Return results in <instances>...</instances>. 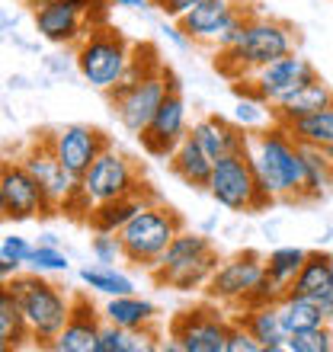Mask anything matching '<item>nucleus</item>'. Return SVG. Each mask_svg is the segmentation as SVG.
I'll return each instance as SVG.
<instances>
[{
  "label": "nucleus",
  "mask_w": 333,
  "mask_h": 352,
  "mask_svg": "<svg viewBox=\"0 0 333 352\" xmlns=\"http://www.w3.org/2000/svg\"><path fill=\"white\" fill-rule=\"evenodd\" d=\"M247 157L263 192L272 195L276 202H301V189H305V148L288 135L286 125L269 122L266 129L250 131Z\"/></svg>",
  "instance_id": "f257e3e1"
},
{
  "label": "nucleus",
  "mask_w": 333,
  "mask_h": 352,
  "mask_svg": "<svg viewBox=\"0 0 333 352\" xmlns=\"http://www.w3.org/2000/svg\"><path fill=\"white\" fill-rule=\"evenodd\" d=\"M295 45H298V36L292 23L276 16H263V13L253 10L244 19L241 36L234 38L228 48H215V71L224 80L237 84V80L250 77L253 71H259L263 65L295 52Z\"/></svg>",
  "instance_id": "f03ea898"
},
{
  "label": "nucleus",
  "mask_w": 333,
  "mask_h": 352,
  "mask_svg": "<svg viewBox=\"0 0 333 352\" xmlns=\"http://www.w3.org/2000/svg\"><path fill=\"white\" fill-rule=\"evenodd\" d=\"M7 285L19 298V307H23V317H26L29 327V340L48 349L55 343V336L65 330L74 298L67 295L61 285L48 282L45 272H36V269H29V272L19 269Z\"/></svg>",
  "instance_id": "7ed1b4c3"
},
{
  "label": "nucleus",
  "mask_w": 333,
  "mask_h": 352,
  "mask_svg": "<svg viewBox=\"0 0 333 352\" xmlns=\"http://www.w3.org/2000/svg\"><path fill=\"white\" fill-rule=\"evenodd\" d=\"M222 256L215 250V243L208 234H195V231H180L170 241L160 260L154 263L148 276L154 278V285L160 288H173V292H202L205 282L212 278V272L218 269Z\"/></svg>",
  "instance_id": "20e7f679"
},
{
  "label": "nucleus",
  "mask_w": 333,
  "mask_h": 352,
  "mask_svg": "<svg viewBox=\"0 0 333 352\" xmlns=\"http://www.w3.org/2000/svg\"><path fill=\"white\" fill-rule=\"evenodd\" d=\"M131 52H135V42H131L122 29L112 26H93L87 36L77 42V74L93 87V90L109 93L112 87H119L131 71Z\"/></svg>",
  "instance_id": "39448f33"
},
{
  "label": "nucleus",
  "mask_w": 333,
  "mask_h": 352,
  "mask_svg": "<svg viewBox=\"0 0 333 352\" xmlns=\"http://www.w3.org/2000/svg\"><path fill=\"white\" fill-rule=\"evenodd\" d=\"M183 228H186V221L176 208L158 202V199L148 202L141 212H135V218L119 231L122 247H125V263L151 272L154 263L160 260V253L170 247V241H173Z\"/></svg>",
  "instance_id": "423d86ee"
},
{
  "label": "nucleus",
  "mask_w": 333,
  "mask_h": 352,
  "mask_svg": "<svg viewBox=\"0 0 333 352\" xmlns=\"http://www.w3.org/2000/svg\"><path fill=\"white\" fill-rule=\"evenodd\" d=\"M205 192L212 195L222 208H228V212H263V208H269V205L276 202L272 195H266L259 189L247 151L215 160Z\"/></svg>",
  "instance_id": "0eeeda50"
},
{
  "label": "nucleus",
  "mask_w": 333,
  "mask_h": 352,
  "mask_svg": "<svg viewBox=\"0 0 333 352\" xmlns=\"http://www.w3.org/2000/svg\"><path fill=\"white\" fill-rule=\"evenodd\" d=\"M231 317H224L218 305L205 301L199 307H186L170 320V343L160 349L176 352H224L228 349Z\"/></svg>",
  "instance_id": "6e6552de"
},
{
  "label": "nucleus",
  "mask_w": 333,
  "mask_h": 352,
  "mask_svg": "<svg viewBox=\"0 0 333 352\" xmlns=\"http://www.w3.org/2000/svg\"><path fill=\"white\" fill-rule=\"evenodd\" d=\"M253 10L244 0H202L199 7H193L183 19H176L183 32L193 38V45H212V48H228L234 38L241 36L244 19Z\"/></svg>",
  "instance_id": "1a4fd4ad"
},
{
  "label": "nucleus",
  "mask_w": 333,
  "mask_h": 352,
  "mask_svg": "<svg viewBox=\"0 0 333 352\" xmlns=\"http://www.w3.org/2000/svg\"><path fill=\"white\" fill-rule=\"evenodd\" d=\"M83 192L90 195V202H109V199H125V195H154L148 183L141 179L138 167L129 154H122L109 144L100 157L90 164V170L80 176Z\"/></svg>",
  "instance_id": "9d476101"
},
{
  "label": "nucleus",
  "mask_w": 333,
  "mask_h": 352,
  "mask_svg": "<svg viewBox=\"0 0 333 352\" xmlns=\"http://www.w3.org/2000/svg\"><path fill=\"white\" fill-rule=\"evenodd\" d=\"M314 77L321 74L314 71V65L308 58H301L298 52H288V55L269 61V65H263L259 71H253L250 77H244V80H237L231 87L237 96H253V100H263L266 106H272V102H279L282 96H288L292 90H298L301 84L314 80Z\"/></svg>",
  "instance_id": "9b49d317"
},
{
  "label": "nucleus",
  "mask_w": 333,
  "mask_h": 352,
  "mask_svg": "<svg viewBox=\"0 0 333 352\" xmlns=\"http://www.w3.org/2000/svg\"><path fill=\"white\" fill-rule=\"evenodd\" d=\"M266 272V256H259L257 250H241L218 263V269L212 272V278L205 282L202 295L205 301H212L218 307H237L247 301V295L253 292L259 278Z\"/></svg>",
  "instance_id": "f8f14e48"
},
{
  "label": "nucleus",
  "mask_w": 333,
  "mask_h": 352,
  "mask_svg": "<svg viewBox=\"0 0 333 352\" xmlns=\"http://www.w3.org/2000/svg\"><path fill=\"white\" fill-rule=\"evenodd\" d=\"M23 167L39 179V186L45 189V199H48V208L52 214L55 212H65V205L71 202V195L80 189V176H74L71 170L55 157V151H52V141L45 138H36L23 151Z\"/></svg>",
  "instance_id": "ddd939ff"
},
{
  "label": "nucleus",
  "mask_w": 333,
  "mask_h": 352,
  "mask_svg": "<svg viewBox=\"0 0 333 352\" xmlns=\"http://www.w3.org/2000/svg\"><path fill=\"white\" fill-rule=\"evenodd\" d=\"M189 135V112H186V100L180 84L170 87V93L164 96V102L158 106V112L151 116V122L141 131V148L154 154V157H170L176 151V144Z\"/></svg>",
  "instance_id": "4468645a"
},
{
  "label": "nucleus",
  "mask_w": 333,
  "mask_h": 352,
  "mask_svg": "<svg viewBox=\"0 0 333 352\" xmlns=\"http://www.w3.org/2000/svg\"><path fill=\"white\" fill-rule=\"evenodd\" d=\"M0 183H3L7 221H32V218L52 214L45 189L23 167V160H0Z\"/></svg>",
  "instance_id": "2eb2a0df"
},
{
  "label": "nucleus",
  "mask_w": 333,
  "mask_h": 352,
  "mask_svg": "<svg viewBox=\"0 0 333 352\" xmlns=\"http://www.w3.org/2000/svg\"><path fill=\"white\" fill-rule=\"evenodd\" d=\"M48 141H52L55 157L74 176L87 173L93 160L109 148V138H106L100 129H90V125H65V129H58L55 135H48Z\"/></svg>",
  "instance_id": "dca6fc26"
},
{
  "label": "nucleus",
  "mask_w": 333,
  "mask_h": 352,
  "mask_svg": "<svg viewBox=\"0 0 333 352\" xmlns=\"http://www.w3.org/2000/svg\"><path fill=\"white\" fill-rule=\"evenodd\" d=\"M103 330V311H96L87 295H74L71 301V317L65 330L55 336V343L48 349L55 352H96V340Z\"/></svg>",
  "instance_id": "f3484780"
},
{
  "label": "nucleus",
  "mask_w": 333,
  "mask_h": 352,
  "mask_svg": "<svg viewBox=\"0 0 333 352\" xmlns=\"http://www.w3.org/2000/svg\"><path fill=\"white\" fill-rule=\"evenodd\" d=\"M32 23H36V32L52 45H77L87 32H90V23L83 13H77L71 3L65 0H52L45 7L32 10Z\"/></svg>",
  "instance_id": "a211bd4d"
},
{
  "label": "nucleus",
  "mask_w": 333,
  "mask_h": 352,
  "mask_svg": "<svg viewBox=\"0 0 333 352\" xmlns=\"http://www.w3.org/2000/svg\"><path fill=\"white\" fill-rule=\"evenodd\" d=\"M189 135L202 144L205 154L212 160L228 157V154H241V151H247V141H250V131L241 129L237 122L224 119V116H202L189 129Z\"/></svg>",
  "instance_id": "6ab92c4d"
},
{
  "label": "nucleus",
  "mask_w": 333,
  "mask_h": 352,
  "mask_svg": "<svg viewBox=\"0 0 333 352\" xmlns=\"http://www.w3.org/2000/svg\"><path fill=\"white\" fill-rule=\"evenodd\" d=\"M234 320L247 330L253 340L259 343L263 352H282L288 343V330L282 324L279 305H257V307H244L234 314Z\"/></svg>",
  "instance_id": "aec40b11"
},
{
  "label": "nucleus",
  "mask_w": 333,
  "mask_h": 352,
  "mask_svg": "<svg viewBox=\"0 0 333 352\" xmlns=\"http://www.w3.org/2000/svg\"><path fill=\"white\" fill-rule=\"evenodd\" d=\"M327 106H333V87L324 84L321 77H314V80L301 84L298 90H292L288 96H282L279 102H272L269 109H272V122L288 125V122L301 119V116H311L317 109H327Z\"/></svg>",
  "instance_id": "412c9836"
},
{
  "label": "nucleus",
  "mask_w": 333,
  "mask_h": 352,
  "mask_svg": "<svg viewBox=\"0 0 333 352\" xmlns=\"http://www.w3.org/2000/svg\"><path fill=\"white\" fill-rule=\"evenodd\" d=\"M103 320H109L122 330H158V305L141 298L138 292L116 295L103 305Z\"/></svg>",
  "instance_id": "4be33fe9"
},
{
  "label": "nucleus",
  "mask_w": 333,
  "mask_h": 352,
  "mask_svg": "<svg viewBox=\"0 0 333 352\" xmlns=\"http://www.w3.org/2000/svg\"><path fill=\"white\" fill-rule=\"evenodd\" d=\"M166 160H170L173 176H180L186 186H193V189H205V186H208V176H212L215 160L205 154V148L193 138V135H186Z\"/></svg>",
  "instance_id": "5701e85b"
},
{
  "label": "nucleus",
  "mask_w": 333,
  "mask_h": 352,
  "mask_svg": "<svg viewBox=\"0 0 333 352\" xmlns=\"http://www.w3.org/2000/svg\"><path fill=\"white\" fill-rule=\"evenodd\" d=\"M148 202H154V195H125V199L96 202L87 214V224L93 234H119L135 218V212H141Z\"/></svg>",
  "instance_id": "b1692460"
},
{
  "label": "nucleus",
  "mask_w": 333,
  "mask_h": 352,
  "mask_svg": "<svg viewBox=\"0 0 333 352\" xmlns=\"http://www.w3.org/2000/svg\"><path fill=\"white\" fill-rule=\"evenodd\" d=\"M288 292L295 295H305V298H330L333 295V256L330 253H321V250H308V260L305 266L298 269L295 282L288 285Z\"/></svg>",
  "instance_id": "393cba45"
},
{
  "label": "nucleus",
  "mask_w": 333,
  "mask_h": 352,
  "mask_svg": "<svg viewBox=\"0 0 333 352\" xmlns=\"http://www.w3.org/2000/svg\"><path fill=\"white\" fill-rule=\"evenodd\" d=\"M279 314H282V324H286L288 333H301V330H314V327L330 324L324 314V307L317 305L314 298L295 295V292H286V295H282Z\"/></svg>",
  "instance_id": "a878e982"
},
{
  "label": "nucleus",
  "mask_w": 333,
  "mask_h": 352,
  "mask_svg": "<svg viewBox=\"0 0 333 352\" xmlns=\"http://www.w3.org/2000/svg\"><path fill=\"white\" fill-rule=\"evenodd\" d=\"M158 346V330H122L109 320H103L96 340V352H151Z\"/></svg>",
  "instance_id": "bb28decb"
},
{
  "label": "nucleus",
  "mask_w": 333,
  "mask_h": 352,
  "mask_svg": "<svg viewBox=\"0 0 333 352\" xmlns=\"http://www.w3.org/2000/svg\"><path fill=\"white\" fill-rule=\"evenodd\" d=\"M0 343L10 349H19L23 343H32L29 340V327L26 317H23V307H19V298L13 295V288L3 282L0 285Z\"/></svg>",
  "instance_id": "cd10ccee"
},
{
  "label": "nucleus",
  "mask_w": 333,
  "mask_h": 352,
  "mask_svg": "<svg viewBox=\"0 0 333 352\" xmlns=\"http://www.w3.org/2000/svg\"><path fill=\"white\" fill-rule=\"evenodd\" d=\"M286 129L298 144L327 151L333 144V106L317 109V112H311V116H301V119H295V122H288Z\"/></svg>",
  "instance_id": "c85d7f7f"
},
{
  "label": "nucleus",
  "mask_w": 333,
  "mask_h": 352,
  "mask_svg": "<svg viewBox=\"0 0 333 352\" xmlns=\"http://www.w3.org/2000/svg\"><path fill=\"white\" fill-rule=\"evenodd\" d=\"M330 186H333V160L327 157V151L305 148V189H301V202L324 199Z\"/></svg>",
  "instance_id": "c756f323"
},
{
  "label": "nucleus",
  "mask_w": 333,
  "mask_h": 352,
  "mask_svg": "<svg viewBox=\"0 0 333 352\" xmlns=\"http://www.w3.org/2000/svg\"><path fill=\"white\" fill-rule=\"evenodd\" d=\"M80 282L90 288V292H100V295H106V298L131 295V292H135V282H131L119 266H103V263L83 266L80 269Z\"/></svg>",
  "instance_id": "7c9ffc66"
},
{
  "label": "nucleus",
  "mask_w": 333,
  "mask_h": 352,
  "mask_svg": "<svg viewBox=\"0 0 333 352\" xmlns=\"http://www.w3.org/2000/svg\"><path fill=\"white\" fill-rule=\"evenodd\" d=\"M308 260V250H301V247H276V250L266 256V272L272 278H276L279 285H292L298 276V269L305 266Z\"/></svg>",
  "instance_id": "2f4dec72"
},
{
  "label": "nucleus",
  "mask_w": 333,
  "mask_h": 352,
  "mask_svg": "<svg viewBox=\"0 0 333 352\" xmlns=\"http://www.w3.org/2000/svg\"><path fill=\"white\" fill-rule=\"evenodd\" d=\"M333 349V330L330 324L314 327V330H301V333H288L286 352H330Z\"/></svg>",
  "instance_id": "473e14b6"
},
{
  "label": "nucleus",
  "mask_w": 333,
  "mask_h": 352,
  "mask_svg": "<svg viewBox=\"0 0 333 352\" xmlns=\"http://www.w3.org/2000/svg\"><path fill=\"white\" fill-rule=\"evenodd\" d=\"M237 125L247 131H259L272 122V109H269L263 100H253V96H237Z\"/></svg>",
  "instance_id": "72a5a7b5"
},
{
  "label": "nucleus",
  "mask_w": 333,
  "mask_h": 352,
  "mask_svg": "<svg viewBox=\"0 0 333 352\" xmlns=\"http://www.w3.org/2000/svg\"><path fill=\"white\" fill-rule=\"evenodd\" d=\"M26 266L36 269V272H67L71 263H67V253L58 243H36Z\"/></svg>",
  "instance_id": "f704fd0d"
},
{
  "label": "nucleus",
  "mask_w": 333,
  "mask_h": 352,
  "mask_svg": "<svg viewBox=\"0 0 333 352\" xmlns=\"http://www.w3.org/2000/svg\"><path fill=\"white\" fill-rule=\"evenodd\" d=\"M90 253H93V260L103 263V266H119V263H125V247H122L119 234H96L90 241Z\"/></svg>",
  "instance_id": "c9c22d12"
},
{
  "label": "nucleus",
  "mask_w": 333,
  "mask_h": 352,
  "mask_svg": "<svg viewBox=\"0 0 333 352\" xmlns=\"http://www.w3.org/2000/svg\"><path fill=\"white\" fill-rule=\"evenodd\" d=\"M286 292H288L286 285H279V282L269 276V272H263V278H259L257 285H253V292H250L247 301H244L237 311H244V307H257V305H279Z\"/></svg>",
  "instance_id": "e433bc0d"
},
{
  "label": "nucleus",
  "mask_w": 333,
  "mask_h": 352,
  "mask_svg": "<svg viewBox=\"0 0 333 352\" xmlns=\"http://www.w3.org/2000/svg\"><path fill=\"white\" fill-rule=\"evenodd\" d=\"M29 253H32V243H29L26 237H19V234H10V237L0 241V256L10 263H17V266H26Z\"/></svg>",
  "instance_id": "4c0bfd02"
},
{
  "label": "nucleus",
  "mask_w": 333,
  "mask_h": 352,
  "mask_svg": "<svg viewBox=\"0 0 333 352\" xmlns=\"http://www.w3.org/2000/svg\"><path fill=\"white\" fill-rule=\"evenodd\" d=\"M224 352H263L259 349V343L253 340V336L244 330L237 320L231 317V330H228V349Z\"/></svg>",
  "instance_id": "58836bf2"
},
{
  "label": "nucleus",
  "mask_w": 333,
  "mask_h": 352,
  "mask_svg": "<svg viewBox=\"0 0 333 352\" xmlns=\"http://www.w3.org/2000/svg\"><path fill=\"white\" fill-rule=\"evenodd\" d=\"M202 0H151V7L158 10L164 19H183L193 7H199Z\"/></svg>",
  "instance_id": "ea45409f"
},
{
  "label": "nucleus",
  "mask_w": 333,
  "mask_h": 352,
  "mask_svg": "<svg viewBox=\"0 0 333 352\" xmlns=\"http://www.w3.org/2000/svg\"><path fill=\"white\" fill-rule=\"evenodd\" d=\"M164 32H166V38H170V42H173L176 48H189V45H193V38L186 36V32H183V26H180L176 19H170V23H166V19H164Z\"/></svg>",
  "instance_id": "a19ab883"
},
{
  "label": "nucleus",
  "mask_w": 333,
  "mask_h": 352,
  "mask_svg": "<svg viewBox=\"0 0 333 352\" xmlns=\"http://www.w3.org/2000/svg\"><path fill=\"white\" fill-rule=\"evenodd\" d=\"M19 269H23V266H17V263H10V260H3V256H0V285H3V282H10Z\"/></svg>",
  "instance_id": "79ce46f5"
},
{
  "label": "nucleus",
  "mask_w": 333,
  "mask_h": 352,
  "mask_svg": "<svg viewBox=\"0 0 333 352\" xmlns=\"http://www.w3.org/2000/svg\"><path fill=\"white\" fill-rule=\"evenodd\" d=\"M112 7H122V10H148L151 0H109Z\"/></svg>",
  "instance_id": "37998d69"
},
{
  "label": "nucleus",
  "mask_w": 333,
  "mask_h": 352,
  "mask_svg": "<svg viewBox=\"0 0 333 352\" xmlns=\"http://www.w3.org/2000/svg\"><path fill=\"white\" fill-rule=\"evenodd\" d=\"M317 305L324 307V314H327V320H330V324H333V295H330V298H321V301H317Z\"/></svg>",
  "instance_id": "c03bdc74"
},
{
  "label": "nucleus",
  "mask_w": 333,
  "mask_h": 352,
  "mask_svg": "<svg viewBox=\"0 0 333 352\" xmlns=\"http://www.w3.org/2000/svg\"><path fill=\"white\" fill-rule=\"evenodd\" d=\"M0 221H7V202H3V183H0Z\"/></svg>",
  "instance_id": "a18cd8bd"
},
{
  "label": "nucleus",
  "mask_w": 333,
  "mask_h": 352,
  "mask_svg": "<svg viewBox=\"0 0 333 352\" xmlns=\"http://www.w3.org/2000/svg\"><path fill=\"white\" fill-rule=\"evenodd\" d=\"M26 3H29L32 10H39V7H45V3H52V0H26Z\"/></svg>",
  "instance_id": "49530a36"
},
{
  "label": "nucleus",
  "mask_w": 333,
  "mask_h": 352,
  "mask_svg": "<svg viewBox=\"0 0 333 352\" xmlns=\"http://www.w3.org/2000/svg\"><path fill=\"white\" fill-rule=\"evenodd\" d=\"M327 157H330V160H333V144H330V148H327Z\"/></svg>",
  "instance_id": "de8ad7c7"
},
{
  "label": "nucleus",
  "mask_w": 333,
  "mask_h": 352,
  "mask_svg": "<svg viewBox=\"0 0 333 352\" xmlns=\"http://www.w3.org/2000/svg\"><path fill=\"white\" fill-rule=\"evenodd\" d=\"M0 352H7V346H3V343H0Z\"/></svg>",
  "instance_id": "09e8293b"
}]
</instances>
